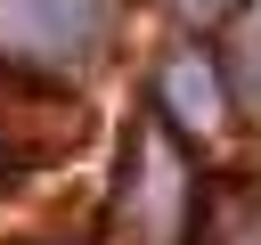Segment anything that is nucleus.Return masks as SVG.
<instances>
[{
  "label": "nucleus",
  "mask_w": 261,
  "mask_h": 245,
  "mask_svg": "<svg viewBox=\"0 0 261 245\" xmlns=\"http://www.w3.org/2000/svg\"><path fill=\"white\" fill-rule=\"evenodd\" d=\"M114 24H122V0H0V65H24V74H90L106 49H114Z\"/></svg>",
  "instance_id": "1"
},
{
  "label": "nucleus",
  "mask_w": 261,
  "mask_h": 245,
  "mask_svg": "<svg viewBox=\"0 0 261 245\" xmlns=\"http://www.w3.org/2000/svg\"><path fill=\"white\" fill-rule=\"evenodd\" d=\"M196 188H188V155L163 122H139L130 147H122V172H114V220L139 237V245H188L196 229Z\"/></svg>",
  "instance_id": "2"
},
{
  "label": "nucleus",
  "mask_w": 261,
  "mask_h": 245,
  "mask_svg": "<svg viewBox=\"0 0 261 245\" xmlns=\"http://www.w3.org/2000/svg\"><path fill=\"white\" fill-rule=\"evenodd\" d=\"M228 98L245 114H261V0H245L237 33H228Z\"/></svg>",
  "instance_id": "3"
},
{
  "label": "nucleus",
  "mask_w": 261,
  "mask_h": 245,
  "mask_svg": "<svg viewBox=\"0 0 261 245\" xmlns=\"http://www.w3.org/2000/svg\"><path fill=\"white\" fill-rule=\"evenodd\" d=\"M171 8H179L188 24H220V16H237L245 0H171Z\"/></svg>",
  "instance_id": "4"
}]
</instances>
